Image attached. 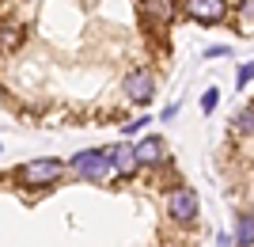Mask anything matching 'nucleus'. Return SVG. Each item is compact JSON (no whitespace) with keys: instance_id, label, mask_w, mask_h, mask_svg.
Instances as JSON below:
<instances>
[{"instance_id":"12","label":"nucleus","mask_w":254,"mask_h":247,"mask_svg":"<svg viewBox=\"0 0 254 247\" xmlns=\"http://www.w3.org/2000/svg\"><path fill=\"white\" fill-rule=\"evenodd\" d=\"M251 80H254V61H251V65H243V69L235 73V87H247Z\"/></svg>"},{"instance_id":"3","label":"nucleus","mask_w":254,"mask_h":247,"mask_svg":"<svg viewBox=\"0 0 254 247\" xmlns=\"http://www.w3.org/2000/svg\"><path fill=\"white\" fill-rule=\"evenodd\" d=\"M122 87H126V95L133 99V103H148L152 91H156V80H152L148 69H133V73H126Z\"/></svg>"},{"instance_id":"7","label":"nucleus","mask_w":254,"mask_h":247,"mask_svg":"<svg viewBox=\"0 0 254 247\" xmlns=\"http://www.w3.org/2000/svg\"><path fill=\"white\" fill-rule=\"evenodd\" d=\"M137 164H163V156H167V145L159 137H148V141H140L137 149Z\"/></svg>"},{"instance_id":"11","label":"nucleus","mask_w":254,"mask_h":247,"mask_svg":"<svg viewBox=\"0 0 254 247\" xmlns=\"http://www.w3.org/2000/svg\"><path fill=\"white\" fill-rule=\"evenodd\" d=\"M216 103H220V91H216V87H209V91L201 95V110L209 114V110H216Z\"/></svg>"},{"instance_id":"1","label":"nucleus","mask_w":254,"mask_h":247,"mask_svg":"<svg viewBox=\"0 0 254 247\" xmlns=\"http://www.w3.org/2000/svg\"><path fill=\"white\" fill-rule=\"evenodd\" d=\"M68 167H72L76 179L99 183V179H106V171H110V156H106V149H87V152H76Z\"/></svg>"},{"instance_id":"6","label":"nucleus","mask_w":254,"mask_h":247,"mask_svg":"<svg viewBox=\"0 0 254 247\" xmlns=\"http://www.w3.org/2000/svg\"><path fill=\"white\" fill-rule=\"evenodd\" d=\"M106 156H110V171H118V175H129L133 167H137V152L126 149V145H110Z\"/></svg>"},{"instance_id":"10","label":"nucleus","mask_w":254,"mask_h":247,"mask_svg":"<svg viewBox=\"0 0 254 247\" xmlns=\"http://www.w3.org/2000/svg\"><path fill=\"white\" fill-rule=\"evenodd\" d=\"M235 129L239 133H254V107H243L235 114Z\"/></svg>"},{"instance_id":"9","label":"nucleus","mask_w":254,"mask_h":247,"mask_svg":"<svg viewBox=\"0 0 254 247\" xmlns=\"http://www.w3.org/2000/svg\"><path fill=\"white\" fill-rule=\"evenodd\" d=\"M144 11L156 19H171L175 15V0H144Z\"/></svg>"},{"instance_id":"2","label":"nucleus","mask_w":254,"mask_h":247,"mask_svg":"<svg viewBox=\"0 0 254 247\" xmlns=\"http://www.w3.org/2000/svg\"><path fill=\"white\" fill-rule=\"evenodd\" d=\"M61 171H64L61 160H31V164H23L15 175H19L23 186H50L61 179Z\"/></svg>"},{"instance_id":"5","label":"nucleus","mask_w":254,"mask_h":247,"mask_svg":"<svg viewBox=\"0 0 254 247\" xmlns=\"http://www.w3.org/2000/svg\"><path fill=\"white\" fill-rule=\"evenodd\" d=\"M224 11H228L224 0H186V15L197 23H220Z\"/></svg>"},{"instance_id":"13","label":"nucleus","mask_w":254,"mask_h":247,"mask_svg":"<svg viewBox=\"0 0 254 247\" xmlns=\"http://www.w3.org/2000/svg\"><path fill=\"white\" fill-rule=\"evenodd\" d=\"M4 34V46H8V50H15V46L23 42V31H15V27H8V31H0Z\"/></svg>"},{"instance_id":"8","label":"nucleus","mask_w":254,"mask_h":247,"mask_svg":"<svg viewBox=\"0 0 254 247\" xmlns=\"http://www.w3.org/2000/svg\"><path fill=\"white\" fill-rule=\"evenodd\" d=\"M235 244L239 247H254V213H243L235 221Z\"/></svg>"},{"instance_id":"14","label":"nucleus","mask_w":254,"mask_h":247,"mask_svg":"<svg viewBox=\"0 0 254 247\" xmlns=\"http://www.w3.org/2000/svg\"><path fill=\"white\" fill-rule=\"evenodd\" d=\"M243 11H251V15H254V0H247V4H243Z\"/></svg>"},{"instance_id":"4","label":"nucleus","mask_w":254,"mask_h":247,"mask_svg":"<svg viewBox=\"0 0 254 247\" xmlns=\"http://www.w3.org/2000/svg\"><path fill=\"white\" fill-rule=\"evenodd\" d=\"M171 217L175 221H193L197 217V194L190 186H179V190H171V202H167Z\"/></svg>"}]
</instances>
